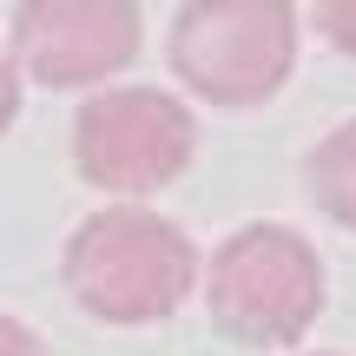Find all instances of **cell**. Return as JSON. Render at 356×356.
<instances>
[{
    "mask_svg": "<svg viewBox=\"0 0 356 356\" xmlns=\"http://www.w3.org/2000/svg\"><path fill=\"white\" fill-rule=\"evenodd\" d=\"M191 284H198L191 238L139 204L86 218L66 244V291L106 323H159L191 297Z\"/></svg>",
    "mask_w": 356,
    "mask_h": 356,
    "instance_id": "1",
    "label": "cell"
},
{
    "mask_svg": "<svg viewBox=\"0 0 356 356\" xmlns=\"http://www.w3.org/2000/svg\"><path fill=\"white\" fill-rule=\"evenodd\" d=\"M297 66L291 0H185L172 20V73L211 106H264Z\"/></svg>",
    "mask_w": 356,
    "mask_h": 356,
    "instance_id": "2",
    "label": "cell"
},
{
    "mask_svg": "<svg viewBox=\"0 0 356 356\" xmlns=\"http://www.w3.org/2000/svg\"><path fill=\"white\" fill-rule=\"evenodd\" d=\"M211 317L238 343H297L323 310V264L297 231L251 225L211 257Z\"/></svg>",
    "mask_w": 356,
    "mask_h": 356,
    "instance_id": "3",
    "label": "cell"
},
{
    "mask_svg": "<svg viewBox=\"0 0 356 356\" xmlns=\"http://www.w3.org/2000/svg\"><path fill=\"white\" fill-rule=\"evenodd\" d=\"M191 113L159 86H113L73 119V159L86 185L159 191L191 165Z\"/></svg>",
    "mask_w": 356,
    "mask_h": 356,
    "instance_id": "4",
    "label": "cell"
},
{
    "mask_svg": "<svg viewBox=\"0 0 356 356\" xmlns=\"http://www.w3.org/2000/svg\"><path fill=\"white\" fill-rule=\"evenodd\" d=\"M139 60V0H20L13 66L40 86H99Z\"/></svg>",
    "mask_w": 356,
    "mask_h": 356,
    "instance_id": "5",
    "label": "cell"
},
{
    "mask_svg": "<svg viewBox=\"0 0 356 356\" xmlns=\"http://www.w3.org/2000/svg\"><path fill=\"white\" fill-rule=\"evenodd\" d=\"M310 191H317V204L337 218V225L356 231V119L337 126L330 139L310 152Z\"/></svg>",
    "mask_w": 356,
    "mask_h": 356,
    "instance_id": "6",
    "label": "cell"
},
{
    "mask_svg": "<svg viewBox=\"0 0 356 356\" xmlns=\"http://www.w3.org/2000/svg\"><path fill=\"white\" fill-rule=\"evenodd\" d=\"M317 26H323V40L337 53L356 60V0H317Z\"/></svg>",
    "mask_w": 356,
    "mask_h": 356,
    "instance_id": "7",
    "label": "cell"
},
{
    "mask_svg": "<svg viewBox=\"0 0 356 356\" xmlns=\"http://www.w3.org/2000/svg\"><path fill=\"white\" fill-rule=\"evenodd\" d=\"M13 113H20V66H13V53L0 47V132L13 126Z\"/></svg>",
    "mask_w": 356,
    "mask_h": 356,
    "instance_id": "8",
    "label": "cell"
},
{
    "mask_svg": "<svg viewBox=\"0 0 356 356\" xmlns=\"http://www.w3.org/2000/svg\"><path fill=\"white\" fill-rule=\"evenodd\" d=\"M0 356H40V337L26 330V323L0 317Z\"/></svg>",
    "mask_w": 356,
    "mask_h": 356,
    "instance_id": "9",
    "label": "cell"
}]
</instances>
